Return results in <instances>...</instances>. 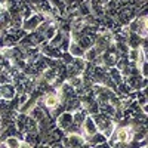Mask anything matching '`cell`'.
Instances as JSON below:
<instances>
[{
    "label": "cell",
    "mask_w": 148,
    "mask_h": 148,
    "mask_svg": "<svg viewBox=\"0 0 148 148\" xmlns=\"http://www.w3.org/2000/svg\"><path fill=\"white\" fill-rule=\"evenodd\" d=\"M117 141L119 142H129L132 139V130L127 129V127H121L117 130Z\"/></svg>",
    "instance_id": "obj_1"
},
{
    "label": "cell",
    "mask_w": 148,
    "mask_h": 148,
    "mask_svg": "<svg viewBox=\"0 0 148 148\" xmlns=\"http://www.w3.org/2000/svg\"><path fill=\"white\" fill-rule=\"evenodd\" d=\"M58 102H59V98L55 96V95H49V96L46 98V101H45L46 107H49V108H55V107L58 105Z\"/></svg>",
    "instance_id": "obj_2"
},
{
    "label": "cell",
    "mask_w": 148,
    "mask_h": 148,
    "mask_svg": "<svg viewBox=\"0 0 148 148\" xmlns=\"http://www.w3.org/2000/svg\"><path fill=\"white\" fill-rule=\"evenodd\" d=\"M19 141L16 139V138H8V141H6V147L8 148H19Z\"/></svg>",
    "instance_id": "obj_3"
},
{
    "label": "cell",
    "mask_w": 148,
    "mask_h": 148,
    "mask_svg": "<svg viewBox=\"0 0 148 148\" xmlns=\"http://www.w3.org/2000/svg\"><path fill=\"white\" fill-rule=\"evenodd\" d=\"M19 148H31V147H30L28 144H21V145H19Z\"/></svg>",
    "instance_id": "obj_4"
},
{
    "label": "cell",
    "mask_w": 148,
    "mask_h": 148,
    "mask_svg": "<svg viewBox=\"0 0 148 148\" xmlns=\"http://www.w3.org/2000/svg\"><path fill=\"white\" fill-rule=\"evenodd\" d=\"M145 28H147V30H148V18H147V19H145Z\"/></svg>",
    "instance_id": "obj_5"
}]
</instances>
